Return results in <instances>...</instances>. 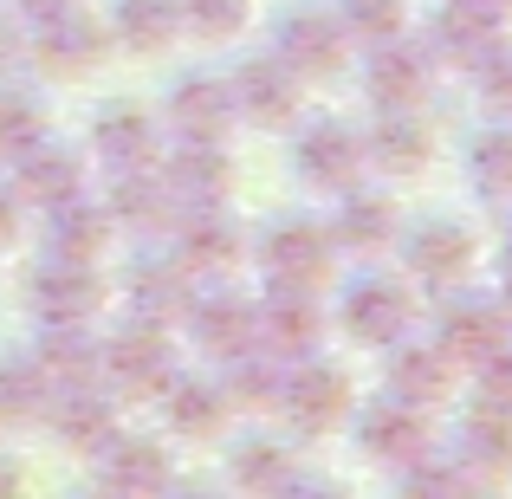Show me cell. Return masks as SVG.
I'll return each mask as SVG.
<instances>
[{
  "instance_id": "obj_38",
  "label": "cell",
  "mask_w": 512,
  "mask_h": 499,
  "mask_svg": "<svg viewBox=\"0 0 512 499\" xmlns=\"http://www.w3.org/2000/svg\"><path fill=\"white\" fill-rule=\"evenodd\" d=\"M474 175H480V188H512V137L506 130H493V137H480L474 143Z\"/></svg>"
},
{
  "instance_id": "obj_17",
  "label": "cell",
  "mask_w": 512,
  "mask_h": 499,
  "mask_svg": "<svg viewBox=\"0 0 512 499\" xmlns=\"http://www.w3.org/2000/svg\"><path fill=\"white\" fill-rule=\"evenodd\" d=\"M104 240H111V214L85 208V201H59V221H52V260H78L91 266L104 253Z\"/></svg>"
},
{
  "instance_id": "obj_14",
  "label": "cell",
  "mask_w": 512,
  "mask_h": 499,
  "mask_svg": "<svg viewBox=\"0 0 512 499\" xmlns=\"http://www.w3.org/2000/svg\"><path fill=\"white\" fill-rule=\"evenodd\" d=\"M292 415H299L305 428H331L350 415V383L331 363H305L299 383H292Z\"/></svg>"
},
{
  "instance_id": "obj_5",
  "label": "cell",
  "mask_w": 512,
  "mask_h": 499,
  "mask_svg": "<svg viewBox=\"0 0 512 499\" xmlns=\"http://www.w3.org/2000/svg\"><path fill=\"white\" fill-rule=\"evenodd\" d=\"M169 124L188 143H221V130L234 124V91L221 78H182L169 98Z\"/></svg>"
},
{
  "instance_id": "obj_4",
  "label": "cell",
  "mask_w": 512,
  "mask_h": 499,
  "mask_svg": "<svg viewBox=\"0 0 512 499\" xmlns=\"http://www.w3.org/2000/svg\"><path fill=\"white\" fill-rule=\"evenodd\" d=\"M98 279H91V266L78 260H52L46 273H33V312L46 318V325H85L91 312H98Z\"/></svg>"
},
{
  "instance_id": "obj_32",
  "label": "cell",
  "mask_w": 512,
  "mask_h": 499,
  "mask_svg": "<svg viewBox=\"0 0 512 499\" xmlns=\"http://www.w3.org/2000/svg\"><path fill=\"white\" fill-rule=\"evenodd\" d=\"M169 415H175L182 435H214V428L227 422V396L221 389H201V383H182L175 402H169Z\"/></svg>"
},
{
  "instance_id": "obj_12",
  "label": "cell",
  "mask_w": 512,
  "mask_h": 499,
  "mask_svg": "<svg viewBox=\"0 0 512 499\" xmlns=\"http://www.w3.org/2000/svg\"><path fill=\"white\" fill-rule=\"evenodd\" d=\"M467 260H474V247H467V234L448 227V221H428L422 234L409 240V273L428 279V286H454V279L467 273Z\"/></svg>"
},
{
  "instance_id": "obj_20",
  "label": "cell",
  "mask_w": 512,
  "mask_h": 499,
  "mask_svg": "<svg viewBox=\"0 0 512 499\" xmlns=\"http://www.w3.org/2000/svg\"><path fill=\"white\" fill-rule=\"evenodd\" d=\"M441 350H461V357H487L500 344V305L493 299H454L448 318H441Z\"/></svg>"
},
{
  "instance_id": "obj_1",
  "label": "cell",
  "mask_w": 512,
  "mask_h": 499,
  "mask_svg": "<svg viewBox=\"0 0 512 499\" xmlns=\"http://www.w3.org/2000/svg\"><path fill=\"white\" fill-rule=\"evenodd\" d=\"M260 260H266V273H273L279 286L312 292V286L331 279V234L312 227V221H279L273 234L260 240Z\"/></svg>"
},
{
  "instance_id": "obj_40",
  "label": "cell",
  "mask_w": 512,
  "mask_h": 499,
  "mask_svg": "<svg viewBox=\"0 0 512 499\" xmlns=\"http://www.w3.org/2000/svg\"><path fill=\"white\" fill-rule=\"evenodd\" d=\"M234 474H240V480H253V487H279V480H286V454L266 448V441H253V448L234 461Z\"/></svg>"
},
{
  "instance_id": "obj_35",
  "label": "cell",
  "mask_w": 512,
  "mask_h": 499,
  "mask_svg": "<svg viewBox=\"0 0 512 499\" xmlns=\"http://www.w3.org/2000/svg\"><path fill=\"white\" fill-rule=\"evenodd\" d=\"M117 214L137 227H163L169 221V188L163 182H143V175L124 169V182H117Z\"/></svg>"
},
{
  "instance_id": "obj_33",
  "label": "cell",
  "mask_w": 512,
  "mask_h": 499,
  "mask_svg": "<svg viewBox=\"0 0 512 499\" xmlns=\"http://www.w3.org/2000/svg\"><path fill=\"white\" fill-rule=\"evenodd\" d=\"M344 33L363 39V46H389V39L402 33V0H350Z\"/></svg>"
},
{
  "instance_id": "obj_13",
  "label": "cell",
  "mask_w": 512,
  "mask_h": 499,
  "mask_svg": "<svg viewBox=\"0 0 512 499\" xmlns=\"http://www.w3.org/2000/svg\"><path fill=\"white\" fill-rule=\"evenodd\" d=\"M20 156H26V163H20V195L26 201H52V208H59V201H72L78 182H85L78 156L72 150H52L46 137H39L33 150H20Z\"/></svg>"
},
{
  "instance_id": "obj_42",
  "label": "cell",
  "mask_w": 512,
  "mask_h": 499,
  "mask_svg": "<svg viewBox=\"0 0 512 499\" xmlns=\"http://www.w3.org/2000/svg\"><path fill=\"white\" fill-rule=\"evenodd\" d=\"M487 104H512V59L487 65Z\"/></svg>"
},
{
  "instance_id": "obj_10",
  "label": "cell",
  "mask_w": 512,
  "mask_h": 499,
  "mask_svg": "<svg viewBox=\"0 0 512 499\" xmlns=\"http://www.w3.org/2000/svg\"><path fill=\"white\" fill-rule=\"evenodd\" d=\"M104 370H111L117 389H163L169 383V344L150 331H124L117 344H104Z\"/></svg>"
},
{
  "instance_id": "obj_28",
  "label": "cell",
  "mask_w": 512,
  "mask_h": 499,
  "mask_svg": "<svg viewBox=\"0 0 512 499\" xmlns=\"http://www.w3.org/2000/svg\"><path fill=\"white\" fill-rule=\"evenodd\" d=\"M175 0H117V33L130 39L137 52H156V46H169L175 39Z\"/></svg>"
},
{
  "instance_id": "obj_26",
  "label": "cell",
  "mask_w": 512,
  "mask_h": 499,
  "mask_svg": "<svg viewBox=\"0 0 512 499\" xmlns=\"http://www.w3.org/2000/svg\"><path fill=\"white\" fill-rule=\"evenodd\" d=\"M39 409H46V370H39V357H0V415L33 422Z\"/></svg>"
},
{
  "instance_id": "obj_45",
  "label": "cell",
  "mask_w": 512,
  "mask_h": 499,
  "mask_svg": "<svg viewBox=\"0 0 512 499\" xmlns=\"http://www.w3.org/2000/svg\"><path fill=\"white\" fill-rule=\"evenodd\" d=\"M461 7H474V13H487V20H493V13H500V7H512V0H461Z\"/></svg>"
},
{
  "instance_id": "obj_23",
  "label": "cell",
  "mask_w": 512,
  "mask_h": 499,
  "mask_svg": "<svg viewBox=\"0 0 512 499\" xmlns=\"http://www.w3.org/2000/svg\"><path fill=\"white\" fill-rule=\"evenodd\" d=\"M363 156H370L376 169H389V175H415V169H428V137H422V124H409V117H389V124L363 143Z\"/></svg>"
},
{
  "instance_id": "obj_18",
  "label": "cell",
  "mask_w": 512,
  "mask_h": 499,
  "mask_svg": "<svg viewBox=\"0 0 512 499\" xmlns=\"http://www.w3.org/2000/svg\"><path fill=\"white\" fill-rule=\"evenodd\" d=\"M52 428H59V441H65V448L91 454L98 441H111V402H104V396H91V389H72V396H59V402H52Z\"/></svg>"
},
{
  "instance_id": "obj_34",
  "label": "cell",
  "mask_w": 512,
  "mask_h": 499,
  "mask_svg": "<svg viewBox=\"0 0 512 499\" xmlns=\"http://www.w3.org/2000/svg\"><path fill=\"white\" fill-rule=\"evenodd\" d=\"M137 312H150V318H188V286L169 273V266H150V273L137 266Z\"/></svg>"
},
{
  "instance_id": "obj_19",
  "label": "cell",
  "mask_w": 512,
  "mask_h": 499,
  "mask_svg": "<svg viewBox=\"0 0 512 499\" xmlns=\"http://www.w3.org/2000/svg\"><path fill=\"white\" fill-rule=\"evenodd\" d=\"M396 389H402V402H435V396H448V376H454V350H441V344H409L396 357Z\"/></svg>"
},
{
  "instance_id": "obj_29",
  "label": "cell",
  "mask_w": 512,
  "mask_h": 499,
  "mask_svg": "<svg viewBox=\"0 0 512 499\" xmlns=\"http://www.w3.org/2000/svg\"><path fill=\"white\" fill-rule=\"evenodd\" d=\"M98 357H104V350L91 344L78 325H52V337L39 344V370L59 376V383H78V376H91V370H98Z\"/></svg>"
},
{
  "instance_id": "obj_6",
  "label": "cell",
  "mask_w": 512,
  "mask_h": 499,
  "mask_svg": "<svg viewBox=\"0 0 512 499\" xmlns=\"http://www.w3.org/2000/svg\"><path fill=\"white\" fill-rule=\"evenodd\" d=\"M292 163H299V175H312L318 188H350V175L363 163V143L344 124H312L299 137V150H292Z\"/></svg>"
},
{
  "instance_id": "obj_2",
  "label": "cell",
  "mask_w": 512,
  "mask_h": 499,
  "mask_svg": "<svg viewBox=\"0 0 512 499\" xmlns=\"http://www.w3.org/2000/svg\"><path fill=\"white\" fill-rule=\"evenodd\" d=\"M344 52H350V33L331 13H286V26H279V65H286L292 78L338 72Z\"/></svg>"
},
{
  "instance_id": "obj_46",
  "label": "cell",
  "mask_w": 512,
  "mask_h": 499,
  "mask_svg": "<svg viewBox=\"0 0 512 499\" xmlns=\"http://www.w3.org/2000/svg\"><path fill=\"white\" fill-rule=\"evenodd\" d=\"M7 59H13V26L0 20V65H7Z\"/></svg>"
},
{
  "instance_id": "obj_22",
  "label": "cell",
  "mask_w": 512,
  "mask_h": 499,
  "mask_svg": "<svg viewBox=\"0 0 512 499\" xmlns=\"http://www.w3.org/2000/svg\"><path fill=\"white\" fill-rule=\"evenodd\" d=\"M338 234H344V247L376 253V247L396 240V208H389L383 195H357V188H350V201H344V214H338Z\"/></svg>"
},
{
  "instance_id": "obj_25",
  "label": "cell",
  "mask_w": 512,
  "mask_h": 499,
  "mask_svg": "<svg viewBox=\"0 0 512 499\" xmlns=\"http://www.w3.org/2000/svg\"><path fill=\"white\" fill-rule=\"evenodd\" d=\"M104 487H169V461L150 441H117L104 448Z\"/></svg>"
},
{
  "instance_id": "obj_43",
  "label": "cell",
  "mask_w": 512,
  "mask_h": 499,
  "mask_svg": "<svg viewBox=\"0 0 512 499\" xmlns=\"http://www.w3.org/2000/svg\"><path fill=\"white\" fill-rule=\"evenodd\" d=\"M13 227H20V195H13V188H0V247L13 240Z\"/></svg>"
},
{
  "instance_id": "obj_36",
  "label": "cell",
  "mask_w": 512,
  "mask_h": 499,
  "mask_svg": "<svg viewBox=\"0 0 512 499\" xmlns=\"http://www.w3.org/2000/svg\"><path fill=\"white\" fill-rule=\"evenodd\" d=\"M39 130H46L39 104L20 98V91H0V150H33Z\"/></svg>"
},
{
  "instance_id": "obj_15",
  "label": "cell",
  "mask_w": 512,
  "mask_h": 499,
  "mask_svg": "<svg viewBox=\"0 0 512 499\" xmlns=\"http://www.w3.org/2000/svg\"><path fill=\"white\" fill-rule=\"evenodd\" d=\"M422 415L415 409H402V396L396 402H376L370 415H363V448L376 454V461H415L422 454Z\"/></svg>"
},
{
  "instance_id": "obj_7",
  "label": "cell",
  "mask_w": 512,
  "mask_h": 499,
  "mask_svg": "<svg viewBox=\"0 0 512 499\" xmlns=\"http://www.w3.org/2000/svg\"><path fill=\"white\" fill-rule=\"evenodd\" d=\"M370 91H376V104H389V111H415V104L428 98V59H422L415 46H402V39L376 46V59H370Z\"/></svg>"
},
{
  "instance_id": "obj_30",
  "label": "cell",
  "mask_w": 512,
  "mask_h": 499,
  "mask_svg": "<svg viewBox=\"0 0 512 499\" xmlns=\"http://www.w3.org/2000/svg\"><path fill=\"white\" fill-rule=\"evenodd\" d=\"M487 26H493L487 13H474V7H461V0H454V7L435 20L441 52H454V59H487V52H500V39H493Z\"/></svg>"
},
{
  "instance_id": "obj_47",
  "label": "cell",
  "mask_w": 512,
  "mask_h": 499,
  "mask_svg": "<svg viewBox=\"0 0 512 499\" xmlns=\"http://www.w3.org/2000/svg\"><path fill=\"white\" fill-rule=\"evenodd\" d=\"M506 260H512V247H506Z\"/></svg>"
},
{
  "instance_id": "obj_24",
  "label": "cell",
  "mask_w": 512,
  "mask_h": 499,
  "mask_svg": "<svg viewBox=\"0 0 512 499\" xmlns=\"http://www.w3.org/2000/svg\"><path fill=\"white\" fill-rule=\"evenodd\" d=\"M182 260L195 266V273H227V266L240 260L234 227H227L221 214H195V221H188V234H182Z\"/></svg>"
},
{
  "instance_id": "obj_41",
  "label": "cell",
  "mask_w": 512,
  "mask_h": 499,
  "mask_svg": "<svg viewBox=\"0 0 512 499\" xmlns=\"http://www.w3.org/2000/svg\"><path fill=\"white\" fill-rule=\"evenodd\" d=\"M480 376H487L493 402H512V344H506V337L487 350V357H480Z\"/></svg>"
},
{
  "instance_id": "obj_27",
  "label": "cell",
  "mask_w": 512,
  "mask_h": 499,
  "mask_svg": "<svg viewBox=\"0 0 512 499\" xmlns=\"http://www.w3.org/2000/svg\"><path fill=\"white\" fill-rule=\"evenodd\" d=\"M467 461L474 467H512V415L506 402H480L467 415Z\"/></svg>"
},
{
  "instance_id": "obj_16",
  "label": "cell",
  "mask_w": 512,
  "mask_h": 499,
  "mask_svg": "<svg viewBox=\"0 0 512 499\" xmlns=\"http://www.w3.org/2000/svg\"><path fill=\"white\" fill-rule=\"evenodd\" d=\"M98 156L104 163H117V169H137V163H150V150H156V130H150V117L137 111V104H111V111L98 117Z\"/></svg>"
},
{
  "instance_id": "obj_3",
  "label": "cell",
  "mask_w": 512,
  "mask_h": 499,
  "mask_svg": "<svg viewBox=\"0 0 512 499\" xmlns=\"http://www.w3.org/2000/svg\"><path fill=\"white\" fill-rule=\"evenodd\" d=\"M33 59L46 65V72H59V78L85 72V65L104 59V26L85 20V13H78V0H72V7H59V13H46V20H39Z\"/></svg>"
},
{
  "instance_id": "obj_8",
  "label": "cell",
  "mask_w": 512,
  "mask_h": 499,
  "mask_svg": "<svg viewBox=\"0 0 512 499\" xmlns=\"http://www.w3.org/2000/svg\"><path fill=\"white\" fill-rule=\"evenodd\" d=\"M344 325L357 337H370V344H389V337L409 325V292L389 286V279H363L344 299Z\"/></svg>"
},
{
  "instance_id": "obj_37",
  "label": "cell",
  "mask_w": 512,
  "mask_h": 499,
  "mask_svg": "<svg viewBox=\"0 0 512 499\" xmlns=\"http://www.w3.org/2000/svg\"><path fill=\"white\" fill-rule=\"evenodd\" d=\"M182 20L195 26L201 39H227L247 20V0H182Z\"/></svg>"
},
{
  "instance_id": "obj_39",
  "label": "cell",
  "mask_w": 512,
  "mask_h": 499,
  "mask_svg": "<svg viewBox=\"0 0 512 499\" xmlns=\"http://www.w3.org/2000/svg\"><path fill=\"white\" fill-rule=\"evenodd\" d=\"M273 389H279V376H273V363L266 357H240L234 363V383H227V402H247V409H260V402H273Z\"/></svg>"
},
{
  "instance_id": "obj_9",
  "label": "cell",
  "mask_w": 512,
  "mask_h": 499,
  "mask_svg": "<svg viewBox=\"0 0 512 499\" xmlns=\"http://www.w3.org/2000/svg\"><path fill=\"white\" fill-rule=\"evenodd\" d=\"M234 111H247L253 124H286V117L299 111V78L279 59L247 65V72H240V91H234Z\"/></svg>"
},
{
  "instance_id": "obj_44",
  "label": "cell",
  "mask_w": 512,
  "mask_h": 499,
  "mask_svg": "<svg viewBox=\"0 0 512 499\" xmlns=\"http://www.w3.org/2000/svg\"><path fill=\"white\" fill-rule=\"evenodd\" d=\"M26 13H39V20H46V13H59V7H72V0H20Z\"/></svg>"
},
{
  "instance_id": "obj_31",
  "label": "cell",
  "mask_w": 512,
  "mask_h": 499,
  "mask_svg": "<svg viewBox=\"0 0 512 499\" xmlns=\"http://www.w3.org/2000/svg\"><path fill=\"white\" fill-rule=\"evenodd\" d=\"M227 182H234V163H227L214 143H188L182 163H175V188H182V195H208L214 201Z\"/></svg>"
},
{
  "instance_id": "obj_11",
  "label": "cell",
  "mask_w": 512,
  "mask_h": 499,
  "mask_svg": "<svg viewBox=\"0 0 512 499\" xmlns=\"http://www.w3.org/2000/svg\"><path fill=\"white\" fill-rule=\"evenodd\" d=\"M318 337H325V318H318V305L305 299L299 286H279L273 299H266V312H260V344H279V350H312Z\"/></svg>"
},
{
  "instance_id": "obj_21",
  "label": "cell",
  "mask_w": 512,
  "mask_h": 499,
  "mask_svg": "<svg viewBox=\"0 0 512 499\" xmlns=\"http://www.w3.org/2000/svg\"><path fill=\"white\" fill-rule=\"evenodd\" d=\"M188 318H195V331H201L208 350H221V357H240V350H247V331H253L247 299H188Z\"/></svg>"
}]
</instances>
